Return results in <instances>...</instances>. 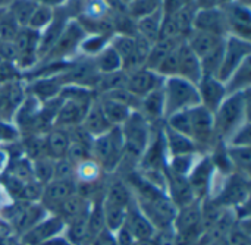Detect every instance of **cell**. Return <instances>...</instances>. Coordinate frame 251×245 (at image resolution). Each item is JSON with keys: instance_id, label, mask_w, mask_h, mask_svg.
Instances as JSON below:
<instances>
[{"instance_id": "obj_3", "label": "cell", "mask_w": 251, "mask_h": 245, "mask_svg": "<svg viewBox=\"0 0 251 245\" xmlns=\"http://www.w3.org/2000/svg\"><path fill=\"white\" fill-rule=\"evenodd\" d=\"M125 156L124 138L119 126L112 128L109 132L93 138L91 143V159H94L101 169H116Z\"/></svg>"}, {"instance_id": "obj_52", "label": "cell", "mask_w": 251, "mask_h": 245, "mask_svg": "<svg viewBox=\"0 0 251 245\" xmlns=\"http://www.w3.org/2000/svg\"><path fill=\"white\" fill-rule=\"evenodd\" d=\"M13 0H0V9H4V7H7L10 3H12Z\"/></svg>"}, {"instance_id": "obj_48", "label": "cell", "mask_w": 251, "mask_h": 245, "mask_svg": "<svg viewBox=\"0 0 251 245\" xmlns=\"http://www.w3.org/2000/svg\"><path fill=\"white\" fill-rule=\"evenodd\" d=\"M113 234H115L116 245H134V243H135L134 237H132L124 226H121V228H119L118 231H115Z\"/></svg>"}, {"instance_id": "obj_23", "label": "cell", "mask_w": 251, "mask_h": 245, "mask_svg": "<svg viewBox=\"0 0 251 245\" xmlns=\"http://www.w3.org/2000/svg\"><path fill=\"white\" fill-rule=\"evenodd\" d=\"M138 112L150 122H159L165 118V98H163V90L156 88L147 96H144L140 100Z\"/></svg>"}, {"instance_id": "obj_11", "label": "cell", "mask_w": 251, "mask_h": 245, "mask_svg": "<svg viewBox=\"0 0 251 245\" xmlns=\"http://www.w3.org/2000/svg\"><path fill=\"white\" fill-rule=\"evenodd\" d=\"M250 196V187H249V176H244L241 173H231L226 185L224 187L219 197L215 200V203L221 207L228 206H243L249 201Z\"/></svg>"}, {"instance_id": "obj_2", "label": "cell", "mask_w": 251, "mask_h": 245, "mask_svg": "<svg viewBox=\"0 0 251 245\" xmlns=\"http://www.w3.org/2000/svg\"><path fill=\"white\" fill-rule=\"evenodd\" d=\"M162 90L165 98V119L178 112L200 106L197 85L181 76L165 78Z\"/></svg>"}, {"instance_id": "obj_36", "label": "cell", "mask_w": 251, "mask_h": 245, "mask_svg": "<svg viewBox=\"0 0 251 245\" xmlns=\"http://www.w3.org/2000/svg\"><path fill=\"white\" fill-rule=\"evenodd\" d=\"M38 3L35 0H13L6 9L7 12L13 16V19L18 22L21 28L28 26V22L37 9Z\"/></svg>"}, {"instance_id": "obj_33", "label": "cell", "mask_w": 251, "mask_h": 245, "mask_svg": "<svg viewBox=\"0 0 251 245\" xmlns=\"http://www.w3.org/2000/svg\"><path fill=\"white\" fill-rule=\"evenodd\" d=\"M88 212L65 225L66 240L72 245H84L85 243L88 244Z\"/></svg>"}, {"instance_id": "obj_7", "label": "cell", "mask_w": 251, "mask_h": 245, "mask_svg": "<svg viewBox=\"0 0 251 245\" xmlns=\"http://www.w3.org/2000/svg\"><path fill=\"white\" fill-rule=\"evenodd\" d=\"M251 56V43L249 40H243L234 35H226L224 56L221 62V68L218 71L216 78L221 82H226L228 78L234 74V71Z\"/></svg>"}, {"instance_id": "obj_12", "label": "cell", "mask_w": 251, "mask_h": 245, "mask_svg": "<svg viewBox=\"0 0 251 245\" xmlns=\"http://www.w3.org/2000/svg\"><path fill=\"white\" fill-rule=\"evenodd\" d=\"M193 29L213 34L218 37H226L228 25H226V18H225L224 9L219 6V7H213V9L196 10L194 19H193Z\"/></svg>"}, {"instance_id": "obj_34", "label": "cell", "mask_w": 251, "mask_h": 245, "mask_svg": "<svg viewBox=\"0 0 251 245\" xmlns=\"http://www.w3.org/2000/svg\"><path fill=\"white\" fill-rule=\"evenodd\" d=\"M93 59H94L97 71L101 75H107V74H113V72L122 71V60H121L119 54L116 53V50L110 46V43H109V46L103 51H100Z\"/></svg>"}, {"instance_id": "obj_6", "label": "cell", "mask_w": 251, "mask_h": 245, "mask_svg": "<svg viewBox=\"0 0 251 245\" xmlns=\"http://www.w3.org/2000/svg\"><path fill=\"white\" fill-rule=\"evenodd\" d=\"M172 228L175 231V237L178 240L176 244L181 241L194 243L201 238L203 228H201V201L194 200L193 203L179 207L176 210V216L174 219Z\"/></svg>"}, {"instance_id": "obj_31", "label": "cell", "mask_w": 251, "mask_h": 245, "mask_svg": "<svg viewBox=\"0 0 251 245\" xmlns=\"http://www.w3.org/2000/svg\"><path fill=\"white\" fill-rule=\"evenodd\" d=\"M99 104H100L104 116L107 118V121L112 123V126H121L132 112L128 106H125L116 100L103 97V96H101V100Z\"/></svg>"}, {"instance_id": "obj_28", "label": "cell", "mask_w": 251, "mask_h": 245, "mask_svg": "<svg viewBox=\"0 0 251 245\" xmlns=\"http://www.w3.org/2000/svg\"><path fill=\"white\" fill-rule=\"evenodd\" d=\"M90 210V204L87 201V198L84 196H81L79 193L71 196L69 198H66L57 209H56V216L60 218L63 220V223H69L71 220L76 219L78 216L84 215L85 212Z\"/></svg>"}, {"instance_id": "obj_41", "label": "cell", "mask_w": 251, "mask_h": 245, "mask_svg": "<svg viewBox=\"0 0 251 245\" xmlns=\"http://www.w3.org/2000/svg\"><path fill=\"white\" fill-rule=\"evenodd\" d=\"M21 26L13 19V16L4 9V12L0 15V43H13L19 32Z\"/></svg>"}, {"instance_id": "obj_13", "label": "cell", "mask_w": 251, "mask_h": 245, "mask_svg": "<svg viewBox=\"0 0 251 245\" xmlns=\"http://www.w3.org/2000/svg\"><path fill=\"white\" fill-rule=\"evenodd\" d=\"M126 85L125 88L134 94L137 98H143L144 96H147L149 93H151L156 88H160L163 85V79L157 72L147 69V68H138L135 71L126 72Z\"/></svg>"}, {"instance_id": "obj_39", "label": "cell", "mask_w": 251, "mask_h": 245, "mask_svg": "<svg viewBox=\"0 0 251 245\" xmlns=\"http://www.w3.org/2000/svg\"><path fill=\"white\" fill-rule=\"evenodd\" d=\"M53 168H54V160L47 156L35 159L31 166L35 181L41 185H46L53 179Z\"/></svg>"}, {"instance_id": "obj_50", "label": "cell", "mask_w": 251, "mask_h": 245, "mask_svg": "<svg viewBox=\"0 0 251 245\" xmlns=\"http://www.w3.org/2000/svg\"><path fill=\"white\" fill-rule=\"evenodd\" d=\"M38 4L41 6H47V7H51V9H56V7H60L66 3V0H35Z\"/></svg>"}, {"instance_id": "obj_46", "label": "cell", "mask_w": 251, "mask_h": 245, "mask_svg": "<svg viewBox=\"0 0 251 245\" xmlns=\"http://www.w3.org/2000/svg\"><path fill=\"white\" fill-rule=\"evenodd\" d=\"M229 140H231L229 146H247V147H250V122H246L244 125H241L240 129Z\"/></svg>"}, {"instance_id": "obj_35", "label": "cell", "mask_w": 251, "mask_h": 245, "mask_svg": "<svg viewBox=\"0 0 251 245\" xmlns=\"http://www.w3.org/2000/svg\"><path fill=\"white\" fill-rule=\"evenodd\" d=\"M226 154L232 168L238 169V172L244 176H249L251 168V151L247 146H229L226 147Z\"/></svg>"}, {"instance_id": "obj_15", "label": "cell", "mask_w": 251, "mask_h": 245, "mask_svg": "<svg viewBox=\"0 0 251 245\" xmlns=\"http://www.w3.org/2000/svg\"><path fill=\"white\" fill-rule=\"evenodd\" d=\"M197 90H199L200 104L212 113H215L218 110V107L226 97L225 84L221 82L215 76L203 75L197 84Z\"/></svg>"}, {"instance_id": "obj_45", "label": "cell", "mask_w": 251, "mask_h": 245, "mask_svg": "<svg viewBox=\"0 0 251 245\" xmlns=\"http://www.w3.org/2000/svg\"><path fill=\"white\" fill-rule=\"evenodd\" d=\"M25 150H26V154L32 160L47 156L46 147H44V138H40L34 134H29L28 138L25 140Z\"/></svg>"}, {"instance_id": "obj_37", "label": "cell", "mask_w": 251, "mask_h": 245, "mask_svg": "<svg viewBox=\"0 0 251 245\" xmlns=\"http://www.w3.org/2000/svg\"><path fill=\"white\" fill-rule=\"evenodd\" d=\"M113 34H91L85 35L84 40L79 44V50L87 56V57H96L100 51H103L112 38Z\"/></svg>"}, {"instance_id": "obj_38", "label": "cell", "mask_w": 251, "mask_h": 245, "mask_svg": "<svg viewBox=\"0 0 251 245\" xmlns=\"http://www.w3.org/2000/svg\"><path fill=\"white\" fill-rule=\"evenodd\" d=\"M125 213L126 209L119 207V206H113L109 204L103 200V216H104V225L109 231L115 232L118 231L125 220Z\"/></svg>"}, {"instance_id": "obj_5", "label": "cell", "mask_w": 251, "mask_h": 245, "mask_svg": "<svg viewBox=\"0 0 251 245\" xmlns=\"http://www.w3.org/2000/svg\"><path fill=\"white\" fill-rule=\"evenodd\" d=\"M187 121H188L187 137L196 144L197 150L209 148L210 146L216 144L212 112H209L201 104L187 109Z\"/></svg>"}, {"instance_id": "obj_43", "label": "cell", "mask_w": 251, "mask_h": 245, "mask_svg": "<svg viewBox=\"0 0 251 245\" xmlns=\"http://www.w3.org/2000/svg\"><path fill=\"white\" fill-rule=\"evenodd\" d=\"M157 9H160V0H132L126 7V12L134 19H138L149 13H153Z\"/></svg>"}, {"instance_id": "obj_26", "label": "cell", "mask_w": 251, "mask_h": 245, "mask_svg": "<svg viewBox=\"0 0 251 245\" xmlns=\"http://www.w3.org/2000/svg\"><path fill=\"white\" fill-rule=\"evenodd\" d=\"M81 126H82L93 138L100 137V135L109 132L112 128H115V126H112V123L107 121V118L104 116V113H103V110H101V107H100L99 103H93V104L90 106V109L87 110V113H85V116H84V119H82V122H81Z\"/></svg>"}, {"instance_id": "obj_51", "label": "cell", "mask_w": 251, "mask_h": 245, "mask_svg": "<svg viewBox=\"0 0 251 245\" xmlns=\"http://www.w3.org/2000/svg\"><path fill=\"white\" fill-rule=\"evenodd\" d=\"M232 1H235V3H238L241 6H246V7H250L251 6V0H232Z\"/></svg>"}, {"instance_id": "obj_44", "label": "cell", "mask_w": 251, "mask_h": 245, "mask_svg": "<svg viewBox=\"0 0 251 245\" xmlns=\"http://www.w3.org/2000/svg\"><path fill=\"white\" fill-rule=\"evenodd\" d=\"M53 179L75 181V166H74L69 160H66V159L54 160Z\"/></svg>"}, {"instance_id": "obj_24", "label": "cell", "mask_w": 251, "mask_h": 245, "mask_svg": "<svg viewBox=\"0 0 251 245\" xmlns=\"http://www.w3.org/2000/svg\"><path fill=\"white\" fill-rule=\"evenodd\" d=\"M69 144H71L69 134L66 129H62V128L51 126V129L44 137L46 154H47V157H50L53 160L65 159Z\"/></svg>"}, {"instance_id": "obj_10", "label": "cell", "mask_w": 251, "mask_h": 245, "mask_svg": "<svg viewBox=\"0 0 251 245\" xmlns=\"http://www.w3.org/2000/svg\"><path fill=\"white\" fill-rule=\"evenodd\" d=\"M224 9L228 35H234L243 40H249L251 37V12L250 7L241 6L235 1H229L221 6Z\"/></svg>"}, {"instance_id": "obj_21", "label": "cell", "mask_w": 251, "mask_h": 245, "mask_svg": "<svg viewBox=\"0 0 251 245\" xmlns=\"http://www.w3.org/2000/svg\"><path fill=\"white\" fill-rule=\"evenodd\" d=\"M163 135H165L168 157L184 156V154H194V153L199 151L196 144L187 135L172 129L168 125L163 126Z\"/></svg>"}, {"instance_id": "obj_27", "label": "cell", "mask_w": 251, "mask_h": 245, "mask_svg": "<svg viewBox=\"0 0 251 245\" xmlns=\"http://www.w3.org/2000/svg\"><path fill=\"white\" fill-rule=\"evenodd\" d=\"M162 21H163L162 9H157L153 13H149L143 18L135 19L137 35H140L150 44H154L160 38Z\"/></svg>"}, {"instance_id": "obj_22", "label": "cell", "mask_w": 251, "mask_h": 245, "mask_svg": "<svg viewBox=\"0 0 251 245\" xmlns=\"http://www.w3.org/2000/svg\"><path fill=\"white\" fill-rule=\"evenodd\" d=\"M224 41H225V37H218L213 34L194 31V29L185 38V43L188 44V47L194 51V54L200 60L203 57H206L210 51H213L218 46H221Z\"/></svg>"}, {"instance_id": "obj_54", "label": "cell", "mask_w": 251, "mask_h": 245, "mask_svg": "<svg viewBox=\"0 0 251 245\" xmlns=\"http://www.w3.org/2000/svg\"><path fill=\"white\" fill-rule=\"evenodd\" d=\"M229 1H232V0H222V4H226V3H229Z\"/></svg>"}, {"instance_id": "obj_17", "label": "cell", "mask_w": 251, "mask_h": 245, "mask_svg": "<svg viewBox=\"0 0 251 245\" xmlns=\"http://www.w3.org/2000/svg\"><path fill=\"white\" fill-rule=\"evenodd\" d=\"M176 60H178V75L193 84H199L203 76L200 59L194 54V51L188 47L185 41L179 43L176 47Z\"/></svg>"}, {"instance_id": "obj_18", "label": "cell", "mask_w": 251, "mask_h": 245, "mask_svg": "<svg viewBox=\"0 0 251 245\" xmlns=\"http://www.w3.org/2000/svg\"><path fill=\"white\" fill-rule=\"evenodd\" d=\"M65 229V223L60 218L56 215L50 219L40 220L35 226H32L29 231H26L22 235V244L24 245H41L47 240L57 237Z\"/></svg>"}, {"instance_id": "obj_19", "label": "cell", "mask_w": 251, "mask_h": 245, "mask_svg": "<svg viewBox=\"0 0 251 245\" xmlns=\"http://www.w3.org/2000/svg\"><path fill=\"white\" fill-rule=\"evenodd\" d=\"M213 172H215V168L210 160V156H206V157L200 159L199 162H196V165L190 171L187 179H188V184H190V187L194 193V197L197 200H201V197L206 194Z\"/></svg>"}, {"instance_id": "obj_42", "label": "cell", "mask_w": 251, "mask_h": 245, "mask_svg": "<svg viewBox=\"0 0 251 245\" xmlns=\"http://www.w3.org/2000/svg\"><path fill=\"white\" fill-rule=\"evenodd\" d=\"M53 15H54V9L38 4L37 9L34 10V13H32V16H31V19H29L26 28H31V29H34V31L41 32V31L51 22Z\"/></svg>"}, {"instance_id": "obj_56", "label": "cell", "mask_w": 251, "mask_h": 245, "mask_svg": "<svg viewBox=\"0 0 251 245\" xmlns=\"http://www.w3.org/2000/svg\"><path fill=\"white\" fill-rule=\"evenodd\" d=\"M21 245H24V244H21Z\"/></svg>"}, {"instance_id": "obj_14", "label": "cell", "mask_w": 251, "mask_h": 245, "mask_svg": "<svg viewBox=\"0 0 251 245\" xmlns=\"http://www.w3.org/2000/svg\"><path fill=\"white\" fill-rule=\"evenodd\" d=\"M76 182L75 181H63V179H51L49 184L43 187L41 191V206L44 209L56 212V209L71 196L76 194Z\"/></svg>"}, {"instance_id": "obj_25", "label": "cell", "mask_w": 251, "mask_h": 245, "mask_svg": "<svg viewBox=\"0 0 251 245\" xmlns=\"http://www.w3.org/2000/svg\"><path fill=\"white\" fill-rule=\"evenodd\" d=\"M62 88H63V84H62L59 75L40 76V78L34 79V82L29 85L31 96L34 98H37L40 103H44V101L59 97Z\"/></svg>"}, {"instance_id": "obj_16", "label": "cell", "mask_w": 251, "mask_h": 245, "mask_svg": "<svg viewBox=\"0 0 251 245\" xmlns=\"http://www.w3.org/2000/svg\"><path fill=\"white\" fill-rule=\"evenodd\" d=\"M122 226L134 237L135 241L153 240V237L156 234V229L149 222V219L144 216V213L140 210L135 200L128 206L126 213H125V220H124Z\"/></svg>"}, {"instance_id": "obj_30", "label": "cell", "mask_w": 251, "mask_h": 245, "mask_svg": "<svg viewBox=\"0 0 251 245\" xmlns=\"http://www.w3.org/2000/svg\"><path fill=\"white\" fill-rule=\"evenodd\" d=\"M251 84V56L247 57L235 71L234 74L228 78V81L225 82V88H226V96L228 94H234L238 91H244L249 90Z\"/></svg>"}, {"instance_id": "obj_20", "label": "cell", "mask_w": 251, "mask_h": 245, "mask_svg": "<svg viewBox=\"0 0 251 245\" xmlns=\"http://www.w3.org/2000/svg\"><path fill=\"white\" fill-rule=\"evenodd\" d=\"M88 109H90V106H82L75 101L63 100V103L54 118L53 126L62 128V129H69V128L78 126V125H81Z\"/></svg>"}, {"instance_id": "obj_55", "label": "cell", "mask_w": 251, "mask_h": 245, "mask_svg": "<svg viewBox=\"0 0 251 245\" xmlns=\"http://www.w3.org/2000/svg\"><path fill=\"white\" fill-rule=\"evenodd\" d=\"M4 9H6V7H4ZM4 9H0V15H1L3 12H4Z\"/></svg>"}, {"instance_id": "obj_49", "label": "cell", "mask_w": 251, "mask_h": 245, "mask_svg": "<svg viewBox=\"0 0 251 245\" xmlns=\"http://www.w3.org/2000/svg\"><path fill=\"white\" fill-rule=\"evenodd\" d=\"M193 6L200 10V9H213L222 6V0H191Z\"/></svg>"}, {"instance_id": "obj_29", "label": "cell", "mask_w": 251, "mask_h": 245, "mask_svg": "<svg viewBox=\"0 0 251 245\" xmlns=\"http://www.w3.org/2000/svg\"><path fill=\"white\" fill-rule=\"evenodd\" d=\"M43 210H46L43 206H31V204L25 206L21 210H16V213L12 218L15 228L21 231L22 234H25L32 226H35L40 220H43V216H44Z\"/></svg>"}, {"instance_id": "obj_40", "label": "cell", "mask_w": 251, "mask_h": 245, "mask_svg": "<svg viewBox=\"0 0 251 245\" xmlns=\"http://www.w3.org/2000/svg\"><path fill=\"white\" fill-rule=\"evenodd\" d=\"M100 171H101L100 165L90 157L75 166V178H78L85 184H91L100 176Z\"/></svg>"}, {"instance_id": "obj_53", "label": "cell", "mask_w": 251, "mask_h": 245, "mask_svg": "<svg viewBox=\"0 0 251 245\" xmlns=\"http://www.w3.org/2000/svg\"><path fill=\"white\" fill-rule=\"evenodd\" d=\"M118 1H119V3H121V4H122L124 7H125V9H126V7L129 6V3H131L132 0H118Z\"/></svg>"}, {"instance_id": "obj_8", "label": "cell", "mask_w": 251, "mask_h": 245, "mask_svg": "<svg viewBox=\"0 0 251 245\" xmlns=\"http://www.w3.org/2000/svg\"><path fill=\"white\" fill-rule=\"evenodd\" d=\"M85 35L87 34L82 29V26L78 24V21L69 19L68 24L65 25L62 34L59 35L57 41L53 44V47L44 56V57H47L46 62L47 63L49 62H62L63 59L69 57L72 53L76 51V49H79V44Z\"/></svg>"}, {"instance_id": "obj_32", "label": "cell", "mask_w": 251, "mask_h": 245, "mask_svg": "<svg viewBox=\"0 0 251 245\" xmlns=\"http://www.w3.org/2000/svg\"><path fill=\"white\" fill-rule=\"evenodd\" d=\"M104 201L109 203V204H113V206L128 209V206L134 201V196H132V191L129 190V187L125 182L113 181L107 187Z\"/></svg>"}, {"instance_id": "obj_9", "label": "cell", "mask_w": 251, "mask_h": 245, "mask_svg": "<svg viewBox=\"0 0 251 245\" xmlns=\"http://www.w3.org/2000/svg\"><path fill=\"white\" fill-rule=\"evenodd\" d=\"M13 47L16 51L15 65L18 69L32 68L38 60V47H40V32L31 28H21L16 38L13 40Z\"/></svg>"}, {"instance_id": "obj_1", "label": "cell", "mask_w": 251, "mask_h": 245, "mask_svg": "<svg viewBox=\"0 0 251 245\" xmlns=\"http://www.w3.org/2000/svg\"><path fill=\"white\" fill-rule=\"evenodd\" d=\"M249 106H250V88L228 94L221 103L218 110L213 113V131L218 143L229 140L241 125L249 122Z\"/></svg>"}, {"instance_id": "obj_4", "label": "cell", "mask_w": 251, "mask_h": 245, "mask_svg": "<svg viewBox=\"0 0 251 245\" xmlns=\"http://www.w3.org/2000/svg\"><path fill=\"white\" fill-rule=\"evenodd\" d=\"M119 129L124 138L125 154L140 159L149 146V141L151 140L150 122L138 110H132L128 119L119 126Z\"/></svg>"}, {"instance_id": "obj_47", "label": "cell", "mask_w": 251, "mask_h": 245, "mask_svg": "<svg viewBox=\"0 0 251 245\" xmlns=\"http://www.w3.org/2000/svg\"><path fill=\"white\" fill-rule=\"evenodd\" d=\"M88 245H116L115 234L112 231H109L107 228H104L96 237L91 238V241L88 243Z\"/></svg>"}]
</instances>
